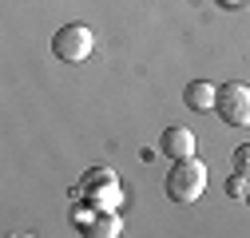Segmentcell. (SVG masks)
<instances>
[{"instance_id": "11", "label": "cell", "mask_w": 250, "mask_h": 238, "mask_svg": "<svg viewBox=\"0 0 250 238\" xmlns=\"http://www.w3.org/2000/svg\"><path fill=\"white\" fill-rule=\"evenodd\" d=\"M218 4H227V8H234V4H242V0H218Z\"/></svg>"}, {"instance_id": "2", "label": "cell", "mask_w": 250, "mask_h": 238, "mask_svg": "<svg viewBox=\"0 0 250 238\" xmlns=\"http://www.w3.org/2000/svg\"><path fill=\"white\" fill-rule=\"evenodd\" d=\"M80 195H83L87 206H96V211H119L123 183H119V175L111 167H91L83 175V183H80Z\"/></svg>"}, {"instance_id": "10", "label": "cell", "mask_w": 250, "mask_h": 238, "mask_svg": "<svg viewBox=\"0 0 250 238\" xmlns=\"http://www.w3.org/2000/svg\"><path fill=\"white\" fill-rule=\"evenodd\" d=\"M91 218H96V206H87V202L80 198V206H76V211H72V222L87 230V226H91Z\"/></svg>"}, {"instance_id": "1", "label": "cell", "mask_w": 250, "mask_h": 238, "mask_svg": "<svg viewBox=\"0 0 250 238\" xmlns=\"http://www.w3.org/2000/svg\"><path fill=\"white\" fill-rule=\"evenodd\" d=\"M167 198L171 202H195L203 191H207V167L195 159V155H187V159H175V167L167 171Z\"/></svg>"}, {"instance_id": "9", "label": "cell", "mask_w": 250, "mask_h": 238, "mask_svg": "<svg viewBox=\"0 0 250 238\" xmlns=\"http://www.w3.org/2000/svg\"><path fill=\"white\" fill-rule=\"evenodd\" d=\"M230 167L238 175H250V143H238L234 147V155H230Z\"/></svg>"}, {"instance_id": "8", "label": "cell", "mask_w": 250, "mask_h": 238, "mask_svg": "<svg viewBox=\"0 0 250 238\" xmlns=\"http://www.w3.org/2000/svg\"><path fill=\"white\" fill-rule=\"evenodd\" d=\"M227 195H230V198H246V195H250V175H238V171H234V175L227 178Z\"/></svg>"}, {"instance_id": "4", "label": "cell", "mask_w": 250, "mask_h": 238, "mask_svg": "<svg viewBox=\"0 0 250 238\" xmlns=\"http://www.w3.org/2000/svg\"><path fill=\"white\" fill-rule=\"evenodd\" d=\"M214 111L230 127H250V87L238 83V79L223 83V87H218V99H214Z\"/></svg>"}, {"instance_id": "6", "label": "cell", "mask_w": 250, "mask_h": 238, "mask_svg": "<svg viewBox=\"0 0 250 238\" xmlns=\"http://www.w3.org/2000/svg\"><path fill=\"white\" fill-rule=\"evenodd\" d=\"M214 99H218V87L207 79H191L183 87V103L191 111H214Z\"/></svg>"}, {"instance_id": "5", "label": "cell", "mask_w": 250, "mask_h": 238, "mask_svg": "<svg viewBox=\"0 0 250 238\" xmlns=\"http://www.w3.org/2000/svg\"><path fill=\"white\" fill-rule=\"evenodd\" d=\"M159 147H163V155H171V163L187 159V155H195V131L191 127H167Z\"/></svg>"}, {"instance_id": "3", "label": "cell", "mask_w": 250, "mask_h": 238, "mask_svg": "<svg viewBox=\"0 0 250 238\" xmlns=\"http://www.w3.org/2000/svg\"><path fill=\"white\" fill-rule=\"evenodd\" d=\"M96 48V36H91L87 24H64L60 32L52 36V52L56 60H64V64H83Z\"/></svg>"}, {"instance_id": "7", "label": "cell", "mask_w": 250, "mask_h": 238, "mask_svg": "<svg viewBox=\"0 0 250 238\" xmlns=\"http://www.w3.org/2000/svg\"><path fill=\"white\" fill-rule=\"evenodd\" d=\"M123 230V218H119V211H96V218H91V226L83 230L87 238H115Z\"/></svg>"}, {"instance_id": "12", "label": "cell", "mask_w": 250, "mask_h": 238, "mask_svg": "<svg viewBox=\"0 0 250 238\" xmlns=\"http://www.w3.org/2000/svg\"><path fill=\"white\" fill-rule=\"evenodd\" d=\"M246 202H250V195H246Z\"/></svg>"}]
</instances>
